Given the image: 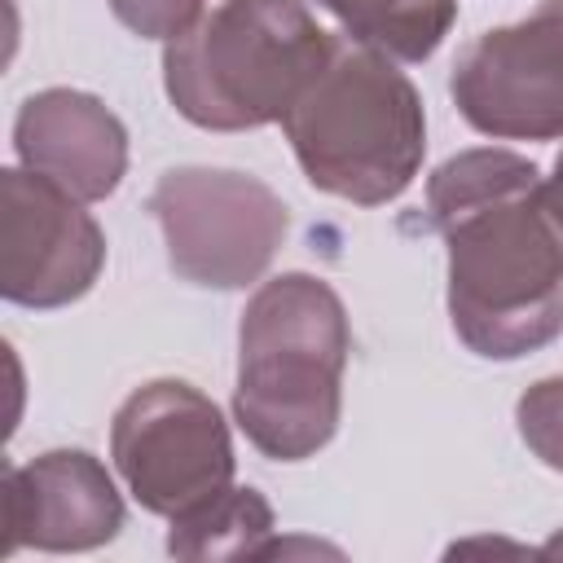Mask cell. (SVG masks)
Returning <instances> with one entry per match:
<instances>
[{
    "label": "cell",
    "mask_w": 563,
    "mask_h": 563,
    "mask_svg": "<svg viewBox=\"0 0 563 563\" xmlns=\"http://www.w3.org/2000/svg\"><path fill=\"white\" fill-rule=\"evenodd\" d=\"M427 211L449 246V317L493 361L545 347L563 330V233L541 172L510 150H466L431 172Z\"/></svg>",
    "instance_id": "obj_1"
},
{
    "label": "cell",
    "mask_w": 563,
    "mask_h": 563,
    "mask_svg": "<svg viewBox=\"0 0 563 563\" xmlns=\"http://www.w3.org/2000/svg\"><path fill=\"white\" fill-rule=\"evenodd\" d=\"M347 347V312L321 277L282 273L251 295L238 325L233 418L264 457L303 462L330 444Z\"/></svg>",
    "instance_id": "obj_2"
},
{
    "label": "cell",
    "mask_w": 563,
    "mask_h": 563,
    "mask_svg": "<svg viewBox=\"0 0 563 563\" xmlns=\"http://www.w3.org/2000/svg\"><path fill=\"white\" fill-rule=\"evenodd\" d=\"M334 48V35L299 0H220L167 40L163 79L189 123L242 132L286 119Z\"/></svg>",
    "instance_id": "obj_3"
},
{
    "label": "cell",
    "mask_w": 563,
    "mask_h": 563,
    "mask_svg": "<svg viewBox=\"0 0 563 563\" xmlns=\"http://www.w3.org/2000/svg\"><path fill=\"white\" fill-rule=\"evenodd\" d=\"M303 176L356 207H383L409 189L427 150L418 88L378 48H334L330 66L282 119Z\"/></svg>",
    "instance_id": "obj_4"
},
{
    "label": "cell",
    "mask_w": 563,
    "mask_h": 563,
    "mask_svg": "<svg viewBox=\"0 0 563 563\" xmlns=\"http://www.w3.org/2000/svg\"><path fill=\"white\" fill-rule=\"evenodd\" d=\"M110 453L132 497L167 519L198 510L233 479V444L220 409L180 378L145 383L119 405Z\"/></svg>",
    "instance_id": "obj_5"
},
{
    "label": "cell",
    "mask_w": 563,
    "mask_h": 563,
    "mask_svg": "<svg viewBox=\"0 0 563 563\" xmlns=\"http://www.w3.org/2000/svg\"><path fill=\"white\" fill-rule=\"evenodd\" d=\"M150 211L163 229L172 268L216 290L255 282L286 238L282 198L264 180L220 167H176L158 176Z\"/></svg>",
    "instance_id": "obj_6"
},
{
    "label": "cell",
    "mask_w": 563,
    "mask_h": 563,
    "mask_svg": "<svg viewBox=\"0 0 563 563\" xmlns=\"http://www.w3.org/2000/svg\"><path fill=\"white\" fill-rule=\"evenodd\" d=\"M449 88L462 119L484 136H563V0H541L532 18L466 44Z\"/></svg>",
    "instance_id": "obj_7"
},
{
    "label": "cell",
    "mask_w": 563,
    "mask_h": 563,
    "mask_svg": "<svg viewBox=\"0 0 563 563\" xmlns=\"http://www.w3.org/2000/svg\"><path fill=\"white\" fill-rule=\"evenodd\" d=\"M70 189L40 172H0V290L26 308H62L97 282L106 238Z\"/></svg>",
    "instance_id": "obj_8"
},
{
    "label": "cell",
    "mask_w": 563,
    "mask_h": 563,
    "mask_svg": "<svg viewBox=\"0 0 563 563\" xmlns=\"http://www.w3.org/2000/svg\"><path fill=\"white\" fill-rule=\"evenodd\" d=\"M0 554L35 550H97L123 528V501L106 466L84 449H53L26 466L4 471L0 488Z\"/></svg>",
    "instance_id": "obj_9"
},
{
    "label": "cell",
    "mask_w": 563,
    "mask_h": 563,
    "mask_svg": "<svg viewBox=\"0 0 563 563\" xmlns=\"http://www.w3.org/2000/svg\"><path fill=\"white\" fill-rule=\"evenodd\" d=\"M13 145L31 172L57 180L84 202L114 194L128 167L123 123L97 97L75 88L26 97L13 123Z\"/></svg>",
    "instance_id": "obj_10"
},
{
    "label": "cell",
    "mask_w": 563,
    "mask_h": 563,
    "mask_svg": "<svg viewBox=\"0 0 563 563\" xmlns=\"http://www.w3.org/2000/svg\"><path fill=\"white\" fill-rule=\"evenodd\" d=\"M273 545V510L255 488H224L198 510L172 519L167 550L180 559H264Z\"/></svg>",
    "instance_id": "obj_11"
},
{
    "label": "cell",
    "mask_w": 563,
    "mask_h": 563,
    "mask_svg": "<svg viewBox=\"0 0 563 563\" xmlns=\"http://www.w3.org/2000/svg\"><path fill=\"white\" fill-rule=\"evenodd\" d=\"M317 4L330 9L356 44L400 62L431 57L457 13V0H317Z\"/></svg>",
    "instance_id": "obj_12"
},
{
    "label": "cell",
    "mask_w": 563,
    "mask_h": 563,
    "mask_svg": "<svg viewBox=\"0 0 563 563\" xmlns=\"http://www.w3.org/2000/svg\"><path fill=\"white\" fill-rule=\"evenodd\" d=\"M515 422L523 444L554 471H563V374L532 383L519 405H515Z\"/></svg>",
    "instance_id": "obj_13"
},
{
    "label": "cell",
    "mask_w": 563,
    "mask_h": 563,
    "mask_svg": "<svg viewBox=\"0 0 563 563\" xmlns=\"http://www.w3.org/2000/svg\"><path fill=\"white\" fill-rule=\"evenodd\" d=\"M110 9L128 31L145 40H176L198 22L202 0H110Z\"/></svg>",
    "instance_id": "obj_14"
},
{
    "label": "cell",
    "mask_w": 563,
    "mask_h": 563,
    "mask_svg": "<svg viewBox=\"0 0 563 563\" xmlns=\"http://www.w3.org/2000/svg\"><path fill=\"white\" fill-rule=\"evenodd\" d=\"M541 202H545L550 220H554V224H559V233H563V154L554 158V176H545V180H541Z\"/></svg>",
    "instance_id": "obj_15"
},
{
    "label": "cell",
    "mask_w": 563,
    "mask_h": 563,
    "mask_svg": "<svg viewBox=\"0 0 563 563\" xmlns=\"http://www.w3.org/2000/svg\"><path fill=\"white\" fill-rule=\"evenodd\" d=\"M537 554H541V559H563V528H559V532H554Z\"/></svg>",
    "instance_id": "obj_16"
}]
</instances>
